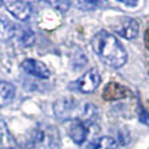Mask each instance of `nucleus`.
I'll return each mask as SVG.
<instances>
[{
	"instance_id": "10",
	"label": "nucleus",
	"mask_w": 149,
	"mask_h": 149,
	"mask_svg": "<svg viewBox=\"0 0 149 149\" xmlns=\"http://www.w3.org/2000/svg\"><path fill=\"white\" fill-rule=\"evenodd\" d=\"M10 37L15 38L17 41L18 45L21 46H31L36 41V36L31 30L29 29H24V28H18V26L12 25V31H10Z\"/></svg>"
},
{
	"instance_id": "15",
	"label": "nucleus",
	"mask_w": 149,
	"mask_h": 149,
	"mask_svg": "<svg viewBox=\"0 0 149 149\" xmlns=\"http://www.w3.org/2000/svg\"><path fill=\"white\" fill-rule=\"evenodd\" d=\"M76 5L82 10H93L98 7V3H95V1H79V3H76Z\"/></svg>"
},
{
	"instance_id": "6",
	"label": "nucleus",
	"mask_w": 149,
	"mask_h": 149,
	"mask_svg": "<svg viewBox=\"0 0 149 149\" xmlns=\"http://www.w3.org/2000/svg\"><path fill=\"white\" fill-rule=\"evenodd\" d=\"M4 7L18 21H24L25 22V21L30 20V17L33 16V7L28 1H17V0L4 1Z\"/></svg>"
},
{
	"instance_id": "9",
	"label": "nucleus",
	"mask_w": 149,
	"mask_h": 149,
	"mask_svg": "<svg viewBox=\"0 0 149 149\" xmlns=\"http://www.w3.org/2000/svg\"><path fill=\"white\" fill-rule=\"evenodd\" d=\"M128 95H130V92L127 88H124L123 85L114 81L109 82L102 92V98L105 101H119V100L127 98Z\"/></svg>"
},
{
	"instance_id": "13",
	"label": "nucleus",
	"mask_w": 149,
	"mask_h": 149,
	"mask_svg": "<svg viewBox=\"0 0 149 149\" xmlns=\"http://www.w3.org/2000/svg\"><path fill=\"white\" fill-rule=\"evenodd\" d=\"M86 149H119L116 140L110 136H100L97 139L92 140L88 144Z\"/></svg>"
},
{
	"instance_id": "16",
	"label": "nucleus",
	"mask_w": 149,
	"mask_h": 149,
	"mask_svg": "<svg viewBox=\"0 0 149 149\" xmlns=\"http://www.w3.org/2000/svg\"><path fill=\"white\" fill-rule=\"evenodd\" d=\"M139 119H140V122L141 123H144L145 126H148L149 127V113H147L145 110H140V113H139Z\"/></svg>"
},
{
	"instance_id": "7",
	"label": "nucleus",
	"mask_w": 149,
	"mask_h": 149,
	"mask_svg": "<svg viewBox=\"0 0 149 149\" xmlns=\"http://www.w3.org/2000/svg\"><path fill=\"white\" fill-rule=\"evenodd\" d=\"M90 126L92 124L82 120H71L70 126H68V135L73 140V143H76L77 145H81L86 141L88 136H89Z\"/></svg>"
},
{
	"instance_id": "17",
	"label": "nucleus",
	"mask_w": 149,
	"mask_h": 149,
	"mask_svg": "<svg viewBox=\"0 0 149 149\" xmlns=\"http://www.w3.org/2000/svg\"><path fill=\"white\" fill-rule=\"evenodd\" d=\"M145 45H147V47L149 49V29L147 33H145Z\"/></svg>"
},
{
	"instance_id": "3",
	"label": "nucleus",
	"mask_w": 149,
	"mask_h": 149,
	"mask_svg": "<svg viewBox=\"0 0 149 149\" xmlns=\"http://www.w3.org/2000/svg\"><path fill=\"white\" fill-rule=\"evenodd\" d=\"M59 145L58 130L51 124H37L28 136V149H55Z\"/></svg>"
},
{
	"instance_id": "8",
	"label": "nucleus",
	"mask_w": 149,
	"mask_h": 149,
	"mask_svg": "<svg viewBox=\"0 0 149 149\" xmlns=\"http://www.w3.org/2000/svg\"><path fill=\"white\" fill-rule=\"evenodd\" d=\"M21 68L25 73L38 79L46 80L50 77V70L46 67V64L37 59H25L21 63Z\"/></svg>"
},
{
	"instance_id": "5",
	"label": "nucleus",
	"mask_w": 149,
	"mask_h": 149,
	"mask_svg": "<svg viewBox=\"0 0 149 149\" xmlns=\"http://www.w3.org/2000/svg\"><path fill=\"white\" fill-rule=\"evenodd\" d=\"M101 81H102L101 73L98 72V70L92 68V70L86 71L81 77H79L73 84H74L76 90H79L80 93L89 94V93H93L98 86H100Z\"/></svg>"
},
{
	"instance_id": "12",
	"label": "nucleus",
	"mask_w": 149,
	"mask_h": 149,
	"mask_svg": "<svg viewBox=\"0 0 149 149\" xmlns=\"http://www.w3.org/2000/svg\"><path fill=\"white\" fill-rule=\"evenodd\" d=\"M0 149H16L15 137L4 120H0Z\"/></svg>"
},
{
	"instance_id": "11",
	"label": "nucleus",
	"mask_w": 149,
	"mask_h": 149,
	"mask_svg": "<svg viewBox=\"0 0 149 149\" xmlns=\"http://www.w3.org/2000/svg\"><path fill=\"white\" fill-rule=\"evenodd\" d=\"M16 97V88L10 82L0 80V107L8 106Z\"/></svg>"
},
{
	"instance_id": "4",
	"label": "nucleus",
	"mask_w": 149,
	"mask_h": 149,
	"mask_svg": "<svg viewBox=\"0 0 149 149\" xmlns=\"http://www.w3.org/2000/svg\"><path fill=\"white\" fill-rule=\"evenodd\" d=\"M111 29L118 36L126 39H135L139 36V24L135 18L128 16H122L116 18L115 22L111 25Z\"/></svg>"
},
{
	"instance_id": "1",
	"label": "nucleus",
	"mask_w": 149,
	"mask_h": 149,
	"mask_svg": "<svg viewBox=\"0 0 149 149\" xmlns=\"http://www.w3.org/2000/svg\"><path fill=\"white\" fill-rule=\"evenodd\" d=\"M93 51L100 60L111 68H120L127 62V52L114 34L101 30L92 39Z\"/></svg>"
},
{
	"instance_id": "14",
	"label": "nucleus",
	"mask_w": 149,
	"mask_h": 149,
	"mask_svg": "<svg viewBox=\"0 0 149 149\" xmlns=\"http://www.w3.org/2000/svg\"><path fill=\"white\" fill-rule=\"evenodd\" d=\"M49 4L51 7H54L56 10H60V12H67L71 7L70 1H50Z\"/></svg>"
},
{
	"instance_id": "2",
	"label": "nucleus",
	"mask_w": 149,
	"mask_h": 149,
	"mask_svg": "<svg viewBox=\"0 0 149 149\" xmlns=\"http://www.w3.org/2000/svg\"><path fill=\"white\" fill-rule=\"evenodd\" d=\"M54 113L60 120H82L89 124H94L98 116V111L93 103L80 102L73 97L59 98L54 103Z\"/></svg>"
}]
</instances>
